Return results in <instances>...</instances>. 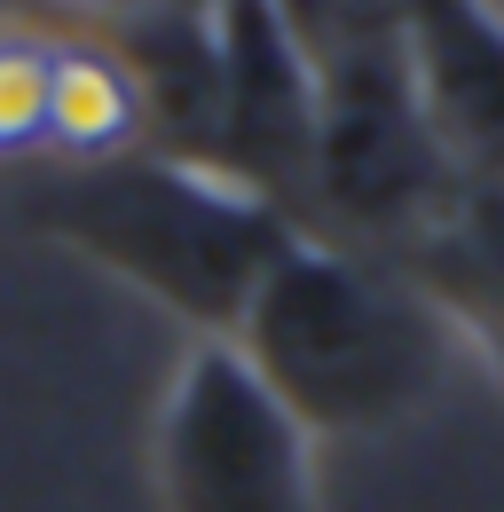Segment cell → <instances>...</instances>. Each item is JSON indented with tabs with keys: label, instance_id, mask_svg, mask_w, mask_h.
I'll return each mask as SVG.
<instances>
[{
	"label": "cell",
	"instance_id": "1",
	"mask_svg": "<svg viewBox=\"0 0 504 512\" xmlns=\"http://www.w3.org/2000/svg\"><path fill=\"white\" fill-rule=\"evenodd\" d=\"M229 347L315 442H363L410 426L473 355L457 316L402 260L355 253L308 229L260 276Z\"/></svg>",
	"mask_w": 504,
	"mask_h": 512
},
{
	"label": "cell",
	"instance_id": "2",
	"mask_svg": "<svg viewBox=\"0 0 504 512\" xmlns=\"http://www.w3.org/2000/svg\"><path fill=\"white\" fill-rule=\"evenodd\" d=\"M24 221L63 253L111 268L197 339H237L252 292L292 253L300 221L221 166L126 150L103 166H48L24 182Z\"/></svg>",
	"mask_w": 504,
	"mask_h": 512
},
{
	"label": "cell",
	"instance_id": "3",
	"mask_svg": "<svg viewBox=\"0 0 504 512\" xmlns=\"http://www.w3.org/2000/svg\"><path fill=\"white\" fill-rule=\"evenodd\" d=\"M323 103H315V158L300 229L355 245V253H418L441 229V213L465 197L457 166L441 158L434 127L418 119L402 48L394 56H347L323 64Z\"/></svg>",
	"mask_w": 504,
	"mask_h": 512
},
{
	"label": "cell",
	"instance_id": "4",
	"mask_svg": "<svg viewBox=\"0 0 504 512\" xmlns=\"http://www.w3.org/2000/svg\"><path fill=\"white\" fill-rule=\"evenodd\" d=\"M158 512H323L315 434L229 339H197L150 426Z\"/></svg>",
	"mask_w": 504,
	"mask_h": 512
},
{
	"label": "cell",
	"instance_id": "5",
	"mask_svg": "<svg viewBox=\"0 0 504 512\" xmlns=\"http://www.w3.org/2000/svg\"><path fill=\"white\" fill-rule=\"evenodd\" d=\"M205 24H213V64H221L213 166L300 221L323 79H315L308 48L292 40L276 0H205Z\"/></svg>",
	"mask_w": 504,
	"mask_h": 512
},
{
	"label": "cell",
	"instance_id": "6",
	"mask_svg": "<svg viewBox=\"0 0 504 512\" xmlns=\"http://www.w3.org/2000/svg\"><path fill=\"white\" fill-rule=\"evenodd\" d=\"M402 71L418 119L465 190H504V8L497 0H426L402 32Z\"/></svg>",
	"mask_w": 504,
	"mask_h": 512
},
{
	"label": "cell",
	"instance_id": "7",
	"mask_svg": "<svg viewBox=\"0 0 504 512\" xmlns=\"http://www.w3.org/2000/svg\"><path fill=\"white\" fill-rule=\"evenodd\" d=\"M402 268L457 316L465 347L504 379V190H465Z\"/></svg>",
	"mask_w": 504,
	"mask_h": 512
},
{
	"label": "cell",
	"instance_id": "8",
	"mask_svg": "<svg viewBox=\"0 0 504 512\" xmlns=\"http://www.w3.org/2000/svg\"><path fill=\"white\" fill-rule=\"evenodd\" d=\"M126 150H150V119H142V87L126 71L119 40L111 32H87V24H63L48 166H103V158H126Z\"/></svg>",
	"mask_w": 504,
	"mask_h": 512
},
{
	"label": "cell",
	"instance_id": "9",
	"mask_svg": "<svg viewBox=\"0 0 504 512\" xmlns=\"http://www.w3.org/2000/svg\"><path fill=\"white\" fill-rule=\"evenodd\" d=\"M56 56L63 16H8L0 24V166H48L56 142Z\"/></svg>",
	"mask_w": 504,
	"mask_h": 512
},
{
	"label": "cell",
	"instance_id": "10",
	"mask_svg": "<svg viewBox=\"0 0 504 512\" xmlns=\"http://www.w3.org/2000/svg\"><path fill=\"white\" fill-rule=\"evenodd\" d=\"M292 40L308 48V64H347V56H394L410 16L426 0H276Z\"/></svg>",
	"mask_w": 504,
	"mask_h": 512
},
{
	"label": "cell",
	"instance_id": "11",
	"mask_svg": "<svg viewBox=\"0 0 504 512\" xmlns=\"http://www.w3.org/2000/svg\"><path fill=\"white\" fill-rule=\"evenodd\" d=\"M40 16H63V24H87V32H119L134 16H158V8H182V0H32Z\"/></svg>",
	"mask_w": 504,
	"mask_h": 512
},
{
	"label": "cell",
	"instance_id": "12",
	"mask_svg": "<svg viewBox=\"0 0 504 512\" xmlns=\"http://www.w3.org/2000/svg\"><path fill=\"white\" fill-rule=\"evenodd\" d=\"M8 16H32V0H0V24H8Z\"/></svg>",
	"mask_w": 504,
	"mask_h": 512
}]
</instances>
